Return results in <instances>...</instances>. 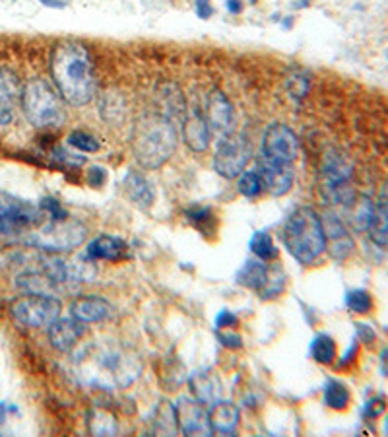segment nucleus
Returning <instances> with one entry per match:
<instances>
[{
    "label": "nucleus",
    "mask_w": 388,
    "mask_h": 437,
    "mask_svg": "<svg viewBox=\"0 0 388 437\" xmlns=\"http://www.w3.org/2000/svg\"><path fill=\"white\" fill-rule=\"evenodd\" d=\"M57 88L70 105L82 108L96 96V71L88 49L76 41L57 45L51 61Z\"/></svg>",
    "instance_id": "nucleus-1"
},
{
    "label": "nucleus",
    "mask_w": 388,
    "mask_h": 437,
    "mask_svg": "<svg viewBox=\"0 0 388 437\" xmlns=\"http://www.w3.org/2000/svg\"><path fill=\"white\" fill-rule=\"evenodd\" d=\"M177 128L165 115H144L133 133V150L136 160L146 170H158L175 154Z\"/></svg>",
    "instance_id": "nucleus-2"
},
{
    "label": "nucleus",
    "mask_w": 388,
    "mask_h": 437,
    "mask_svg": "<svg viewBox=\"0 0 388 437\" xmlns=\"http://www.w3.org/2000/svg\"><path fill=\"white\" fill-rule=\"evenodd\" d=\"M283 243L299 265H313L327 251L324 228L317 210L311 206L295 208L283 225Z\"/></svg>",
    "instance_id": "nucleus-3"
},
{
    "label": "nucleus",
    "mask_w": 388,
    "mask_h": 437,
    "mask_svg": "<svg viewBox=\"0 0 388 437\" xmlns=\"http://www.w3.org/2000/svg\"><path fill=\"white\" fill-rule=\"evenodd\" d=\"M82 364V373L88 377V383L97 387H128L140 375L138 360L121 350H89Z\"/></svg>",
    "instance_id": "nucleus-4"
},
{
    "label": "nucleus",
    "mask_w": 388,
    "mask_h": 437,
    "mask_svg": "<svg viewBox=\"0 0 388 437\" xmlns=\"http://www.w3.org/2000/svg\"><path fill=\"white\" fill-rule=\"evenodd\" d=\"M22 108L27 121L37 128L61 126L64 123V109L54 89L41 78H33L22 91Z\"/></svg>",
    "instance_id": "nucleus-5"
},
{
    "label": "nucleus",
    "mask_w": 388,
    "mask_h": 437,
    "mask_svg": "<svg viewBox=\"0 0 388 437\" xmlns=\"http://www.w3.org/2000/svg\"><path fill=\"white\" fill-rule=\"evenodd\" d=\"M320 177H322L320 191L328 202L350 206L355 200L352 188L353 165L344 154L328 150L322 158Z\"/></svg>",
    "instance_id": "nucleus-6"
},
{
    "label": "nucleus",
    "mask_w": 388,
    "mask_h": 437,
    "mask_svg": "<svg viewBox=\"0 0 388 437\" xmlns=\"http://www.w3.org/2000/svg\"><path fill=\"white\" fill-rule=\"evenodd\" d=\"M62 305L57 295L24 294L10 305V315L24 327L41 329L61 317Z\"/></svg>",
    "instance_id": "nucleus-7"
},
{
    "label": "nucleus",
    "mask_w": 388,
    "mask_h": 437,
    "mask_svg": "<svg viewBox=\"0 0 388 437\" xmlns=\"http://www.w3.org/2000/svg\"><path fill=\"white\" fill-rule=\"evenodd\" d=\"M237 284L245 286L262 299H274L285 290V272L278 265H266L260 259H248L237 272Z\"/></svg>",
    "instance_id": "nucleus-8"
},
{
    "label": "nucleus",
    "mask_w": 388,
    "mask_h": 437,
    "mask_svg": "<svg viewBox=\"0 0 388 437\" xmlns=\"http://www.w3.org/2000/svg\"><path fill=\"white\" fill-rule=\"evenodd\" d=\"M86 235H88V230L84 223L66 218L62 222H51L49 225H45L41 232L31 237V243L51 253L72 251L86 241Z\"/></svg>",
    "instance_id": "nucleus-9"
},
{
    "label": "nucleus",
    "mask_w": 388,
    "mask_h": 437,
    "mask_svg": "<svg viewBox=\"0 0 388 437\" xmlns=\"http://www.w3.org/2000/svg\"><path fill=\"white\" fill-rule=\"evenodd\" d=\"M248 146L241 136H223L214 152V170L225 179L239 177L248 163Z\"/></svg>",
    "instance_id": "nucleus-10"
},
{
    "label": "nucleus",
    "mask_w": 388,
    "mask_h": 437,
    "mask_svg": "<svg viewBox=\"0 0 388 437\" xmlns=\"http://www.w3.org/2000/svg\"><path fill=\"white\" fill-rule=\"evenodd\" d=\"M41 214L36 206L0 191V235L18 233L36 225Z\"/></svg>",
    "instance_id": "nucleus-11"
},
{
    "label": "nucleus",
    "mask_w": 388,
    "mask_h": 437,
    "mask_svg": "<svg viewBox=\"0 0 388 437\" xmlns=\"http://www.w3.org/2000/svg\"><path fill=\"white\" fill-rule=\"evenodd\" d=\"M299 140L290 126L283 123H272L262 136V156L266 161L293 163L297 158Z\"/></svg>",
    "instance_id": "nucleus-12"
},
{
    "label": "nucleus",
    "mask_w": 388,
    "mask_h": 437,
    "mask_svg": "<svg viewBox=\"0 0 388 437\" xmlns=\"http://www.w3.org/2000/svg\"><path fill=\"white\" fill-rule=\"evenodd\" d=\"M175 410L179 431H183L185 436H210L212 434L210 412L204 408L202 402L181 397L175 404Z\"/></svg>",
    "instance_id": "nucleus-13"
},
{
    "label": "nucleus",
    "mask_w": 388,
    "mask_h": 437,
    "mask_svg": "<svg viewBox=\"0 0 388 437\" xmlns=\"http://www.w3.org/2000/svg\"><path fill=\"white\" fill-rule=\"evenodd\" d=\"M206 121L210 126V133L218 134L220 138L230 136L235 131V113L231 101L221 94L220 89H214L208 94L206 103Z\"/></svg>",
    "instance_id": "nucleus-14"
},
{
    "label": "nucleus",
    "mask_w": 388,
    "mask_h": 437,
    "mask_svg": "<svg viewBox=\"0 0 388 437\" xmlns=\"http://www.w3.org/2000/svg\"><path fill=\"white\" fill-rule=\"evenodd\" d=\"M324 237H327V251L336 260H345L353 253V239L344 222L334 212H324L320 216Z\"/></svg>",
    "instance_id": "nucleus-15"
},
{
    "label": "nucleus",
    "mask_w": 388,
    "mask_h": 437,
    "mask_svg": "<svg viewBox=\"0 0 388 437\" xmlns=\"http://www.w3.org/2000/svg\"><path fill=\"white\" fill-rule=\"evenodd\" d=\"M86 334V323L78 321L76 317H59L49 325V342L59 352H70L80 339Z\"/></svg>",
    "instance_id": "nucleus-16"
},
{
    "label": "nucleus",
    "mask_w": 388,
    "mask_h": 437,
    "mask_svg": "<svg viewBox=\"0 0 388 437\" xmlns=\"http://www.w3.org/2000/svg\"><path fill=\"white\" fill-rule=\"evenodd\" d=\"M210 126L206 117L196 108L186 109V115L183 119V140L193 152H206L210 146Z\"/></svg>",
    "instance_id": "nucleus-17"
},
{
    "label": "nucleus",
    "mask_w": 388,
    "mask_h": 437,
    "mask_svg": "<svg viewBox=\"0 0 388 437\" xmlns=\"http://www.w3.org/2000/svg\"><path fill=\"white\" fill-rule=\"evenodd\" d=\"M258 175L262 179L264 185L274 197H283L285 193H290L293 185V168L291 163H278V161L262 160Z\"/></svg>",
    "instance_id": "nucleus-18"
},
{
    "label": "nucleus",
    "mask_w": 388,
    "mask_h": 437,
    "mask_svg": "<svg viewBox=\"0 0 388 437\" xmlns=\"http://www.w3.org/2000/svg\"><path fill=\"white\" fill-rule=\"evenodd\" d=\"M113 307L99 295H82L70 304V315L82 323H101L111 317Z\"/></svg>",
    "instance_id": "nucleus-19"
},
{
    "label": "nucleus",
    "mask_w": 388,
    "mask_h": 437,
    "mask_svg": "<svg viewBox=\"0 0 388 437\" xmlns=\"http://www.w3.org/2000/svg\"><path fill=\"white\" fill-rule=\"evenodd\" d=\"M128 253V247L123 239H119L115 235H99L88 245V259L91 260H109L117 262L123 260Z\"/></svg>",
    "instance_id": "nucleus-20"
},
{
    "label": "nucleus",
    "mask_w": 388,
    "mask_h": 437,
    "mask_svg": "<svg viewBox=\"0 0 388 437\" xmlns=\"http://www.w3.org/2000/svg\"><path fill=\"white\" fill-rule=\"evenodd\" d=\"M188 385H191L194 399L198 402L214 406L216 402L220 401L221 383L212 371H198V373H194L188 379Z\"/></svg>",
    "instance_id": "nucleus-21"
},
{
    "label": "nucleus",
    "mask_w": 388,
    "mask_h": 437,
    "mask_svg": "<svg viewBox=\"0 0 388 437\" xmlns=\"http://www.w3.org/2000/svg\"><path fill=\"white\" fill-rule=\"evenodd\" d=\"M123 187L126 197L130 198L136 206H140V208H150L154 205V200H156V191L151 187L150 181L144 177L142 173H136V171L126 173Z\"/></svg>",
    "instance_id": "nucleus-22"
},
{
    "label": "nucleus",
    "mask_w": 388,
    "mask_h": 437,
    "mask_svg": "<svg viewBox=\"0 0 388 437\" xmlns=\"http://www.w3.org/2000/svg\"><path fill=\"white\" fill-rule=\"evenodd\" d=\"M16 286L24 294H39V295H57L59 292V282L51 278L45 270L41 272H24L16 278Z\"/></svg>",
    "instance_id": "nucleus-23"
},
{
    "label": "nucleus",
    "mask_w": 388,
    "mask_h": 437,
    "mask_svg": "<svg viewBox=\"0 0 388 437\" xmlns=\"http://www.w3.org/2000/svg\"><path fill=\"white\" fill-rule=\"evenodd\" d=\"M210 424L214 431L231 436L239 426V408L233 402L218 401L210 412Z\"/></svg>",
    "instance_id": "nucleus-24"
},
{
    "label": "nucleus",
    "mask_w": 388,
    "mask_h": 437,
    "mask_svg": "<svg viewBox=\"0 0 388 437\" xmlns=\"http://www.w3.org/2000/svg\"><path fill=\"white\" fill-rule=\"evenodd\" d=\"M151 428L159 436H175L179 431L175 404H171L169 401H159L151 412Z\"/></svg>",
    "instance_id": "nucleus-25"
},
{
    "label": "nucleus",
    "mask_w": 388,
    "mask_h": 437,
    "mask_svg": "<svg viewBox=\"0 0 388 437\" xmlns=\"http://www.w3.org/2000/svg\"><path fill=\"white\" fill-rule=\"evenodd\" d=\"M161 89L163 91L159 94V98H161V108L165 111V117L171 119L173 123L179 121V119H185L186 103L185 99H183L181 89L177 88L175 84H165Z\"/></svg>",
    "instance_id": "nucleus-26"
},
{
    "label": "nucleus",
    "mask_w": 388,
    "mask_h": 437,
    "mask_svg": "<svg viewBox=\"0 0 388 437\" xmlns=\"http://www.w3.org/2000/svg\"><path fill=\"white\" fill-rule=\"evenodd\" d=\"M22 84L20 78L10 71L0 66V108H12L22 98Z\"/></svg>",
    "instance_id": "nucleus-27"
},
{
    "label": "nucleus",
    "mask_w": 388,
    "mask_h": 437,
    "mask_svg": "<svg viewBox=\"0 0 388 437\" xmlns=\"http://www.w3.org/2000/svg\"><path fill=\"white\" fill-rule=\"evenodd\" d=\"M365 232L369 233V239L379 245V247H388V212L382 210L379 205H375L371 212L369 222Z\"/></svg>",
    "instance_id": "nucleus-28"
},
{
    "label": "nucleus",
    "mask_w": 388,
    "mask_h": 437,
    "mask_svg": "<svg viewBox=\"0 0 388 437\" xmlns=\"http://www.w3.org/2000/svg\"><path fill=\"white\" fill-rule=\"evenodd\" d=\"M88 428L94 436H115L119 426L115 416L107 408L94 406L88 414Z\"/></svg>",
    "instance_id": "nucleus-29"
},
{
    "label": "nucleus",
    "mask_w": 388,
    "mask_h": 437,
    "mask_svg": "<svg viewBox=\"0 0 388 437\" xmlns=\"http://www.w3.org/2000/svg\"><path fill=\"white\" fill-rule=\"evenodd\" d=\"M352 401L350 389L338 379H330L324 385V404L332 410H345Z\"/></svg>",
    "instance_id": "nucleus-30"
},
{
    "label": "nucleus",
    "mask_w": 388,
    "mask_h": 437,
    "mask_svg": "<svg viewBox=\"0 0 388 437\" xmlns=\"http://www.w3.org/2000/svg\"><path fill=\"white\" fill-rule=\"evenodd\" d=\"M311 356L315 357V362L318 364H332L336 360V342L334 339L327 334V332H320L317 334L313 342H311Z\"/></svg>",
    "instance_id": "nucleus-31"
},
{
    "label": "nucleus",
    "mask_w": 388,
    "mask_h": 437,
    "mask_svg": "<svg viewBox=\"0 0 388 437\" xmlns=\"http://www.w3.org/2000/svg\"><path fill=\"white\" fill-rule=\"evenodd\" d=\"M248 247H251V251H253V255H255L256 259L264 260V262L276 259V255H278V249H276V245H274L272 235L268 232H256L255 235L251 237Z\"/></svg>",
    "instance_id": "nucleus-32"
},
{
    "label": "nucleus",
    "mask_w": 388,
    "mask_h": 437,
    "mask_svg": "<svg viewBox=\"0 0 388 437\" xmlns=\"http://www.w3.org/2000/svg\"><path fill=\"white\" fill-rule=\"evenodd\" d=\"M185 216L186 220L193 223L198 232H202L204 235H210V232H214L212 208H208V206H194V208H188V210H186Z\"/></svg>",
    "instance_id": "nucleus-33"
},
{
    "label": "nucleus",
    "mask_w": 388,
    "mask_h": 437,
    "mask_svg": "<svg viewBox=\"0 0 388 437\" xmlns=\"http://www.w3.org/2000/svg\"><path fill=\"white\" fill-rule=\"evenodd\" d=\"M345 307L352 313H357V315H365L373 309V297L367 290H350L345 294Z\"/></svg>",
    "instance_id": "nucleus-34"
},
{
    "label": "nucleus",
    "mask_w": 388,
    "mask_h": 437,
    "mask_svg": "<svg viewBox=\"0 0 388 437\" xmlns=\"http://www.w3.org/2000/svg\"><path fill=\"white\" fill-rule=\"evenodd\" d=\"M68 144L84 154H94L101 150L99 138L94 136L91 133H86V131H74V133H70V136H68Z\"/></svg>",
    "instance_id": "nucleus-35"
},
{
    "label": "nucleus",
    "mask_w": 388,
    "mask_h": 437,
    "mask_svg": "<svg viewBox=\"0 0 388 437\" xmlns=\"http://www.w3.org/2000/svg\"><path fill=\"white\" fill-rule=\"evenodd\" d=\"M237 188L243 197L255 198L258 197L260 191H262V179H260V175H258L256 171H243V173L239 175Z\"/></svg>",
    "instance_id": "nucleus-36"
},
{
    "label": "nucleus",
    "mask_w": 388,
    "mask_h": 437,
    "mask_svg": "<svg viewBox=\"0 0 388 437\" xmlns=\"http://www.w3.org/2000/svg\"><path fill=\"white\" fill-rule=\"evenodd\" d=\"M39 210H45L47 214L51 216L53 222H62V220L68 218V212H66V210L61 206V202L54 200V198H43V200L39 202Z\"/></svg>",
    "instance_id": "nucleus-37"
},
{
    "label": "nucleus",
    "mask_w": 388,
    "mask_h": 437,
    "mask_svg": "<svg viewBox=\"0 0 388 437\" xmlns=\"http://www.w3.org/2000/svg\"><path fill=\"white\" fill-rule=\"evenodd\" d=\"M385 412H387V401H385V397H373L363 406V416L367 420L380 418Z\"/></svg>",
    "instance_id": "nucleus-38"
},
{
    "label": "nucleus",
    "mask_w": 388,
    "mask_h": 437,
    "mask_svg": "<svg viewBox=\"0 0 388 437\" xmlns=\"http://www.w3.org/2000/svg\"><path fill=\"white\" fill-rule=\"evenodd\" d=\"M288 89H290V94L293 96L295 99H303L307 96V89H309V80H307V76H303V74H295V76H291L290 82H288Z\"/></svg>",
    "instance_id": "nucleus-39"
},
{
    "label": "nucleus",
    "mask_w": 388,
    "mask_h": 437,
    "mask_svg": "<svg viewBox=\"0 0 388 437\" xmlns=\"http://www.w3.org/2000/svg\"><path fill=\"white\" fill-rule=\"evenodd\" d=\"M218 340L221 342V346H225V348L230 350H239L243 348V339H241V334L237 332H231L230 329H218Z\"/></svg>",
    "instance_id": "nucleus-40"
},
{
    "label": "nucleus",
    "mask_w": 388,
    "mask_h": 437,
    "mask_svg": "<svg viewBox=\"0 0 388 437\" xmlns=\"http://www.w3.org/2000/svg\"><path fill=\"white\" fill-rule=\"evenodd\" d=\"M86 181H88L89 187L94 188L103 187V183L107 181V170L105 168H101V165H91V168H88V171H86Z\"/></svg>",
    "instance_id": "nucleus-41"
},
{
    "label": "nucleus",
    "mask_w": 388,
    "mask_h": 437,
    "mask_svg": "<svg viewBox=\"0 0 388 437\" xmlns=\"http://www.w3.org/2000/svg\"><path fill=\"white\" fill-rule=\"evenodd\" d=\"M237 315L233 311H227V309H223V311L218 313V317H216V329H233V327H237Z\"/></svg>",
    "instance_id": "nucleus-42"
},
{
    "label": "nucleus",
    "mask_w": 388,
    "mask_h": 437,
    "mask_svg": "<svg viewBox=\"0 0 388 437\" xmlns=\"http://www.w3.org/2000/svg\"><path fill=\"white\" fill-rule=\"evenodd\" d=\"M355 334H357V340L363 342V344H373L377 340V332L373 330V327L365 325V323H357L355 325Z\"/></svg>",
    "instance_id": "nucleus-43"
},
{
    "label": "nucleus",
    "mask_w": 388,
    "mask_h": 437,
    "mask_svg": "<svg viewBox=\"0 0 388 437\" xmlns=\"http://www.w3.org/2000/svg\"><path fill=\"white\" fill-rule=\"evenodd\" d=\"M54 158L62 163H66V165H84L86 163V158L84 156H78V154H70L66 152V150H57L54 152Z\"/></svg>",
    "instance_id": "nucleus-44"
},
{
    "label": "nucleus",
    "mask_w": 388,
    "mask_h": 437,
    "mask_svg": "<svg viewBox=\"0 0 388 437\" xmlns=\"http://www.w3.org/2000/svg\"><path fill=\"white\" fill-rule=\"evenodd\" d=\"M194 10H196V16L200 20H208L214 14L210 0H194Z\"/></svg>",
    "instance_id": "nucleus-45"
},
{
    "label": "nucleus",
    "mask_w": 388,
    "mask_h": 437,
    "mask_svg": "<svg viewBox=\"0 0 388 437\" xmlns=\"http://www.w3.org/2000/svg\"><path fill=\"white\" fill-rule=\"evenodd\" d=\"M357 342H353L352 346L348 348V352H345L344 356H342V360H340V364H338V367H348L350 364H352L353 360H355V356H357Z\"/></svg>",
    "instance_id": "nucleus-46"
},
{
    "label": "nucleus",
    "mask_w": 388,
    "mask_h": 437,
    "mask_svg": "<svg viewBox=\"0 0 388 437\" xmlns=\"http://www.w3.org/2000/svg\"><path fill=\"white\" fill-rule=\"evenodd\" d=\"M225 8H227V12L230 14H239L241 10H243V2L241 0H225Z\"/></svg>",
    "instance_id": "nucleus-47"
},
{
    "label": "nucleus",
    "mask_w": 388,
    "mask_h": 437,
    "mask_svg": "<svg viewBox=\"0 0 388 437\" xmlns=\"http://www.w3.org/2000/svg\"><path fill=\"white\" fill-rule=\"evenodd\" d=\"M43 6L47 8H66V4H68V0H39Z\"/></svg>",
    "instance_id": "nucleus-48"
},
{
    "label": "nucleus",
    "mask_w": 388,
    "mask_h": 437,
    "mask_svg": "<svg viewBox=\"0 0 388 437\" xmlns=\"http://www.w3.org/2000/svg\"><path fill=\"white\" fill-rule=\"evenodd\" d=\"M12 108H0V126L8 125L12 121Z\"/></svg>",
    "instance_id": "nucleus-49"
},
{
    "label": "nucleus",
    "mask_w": 388,
    "mask_h": 437,
    "mask_svg": "<svg viewBox=\"0 0 388 437\" xmlns=\"http://www.w3.org/2000/svg\"><path fill=\"white\" fill-rule=\"evenodd\" d=\"M377 205L382 208V210H387L388 212V183L382 187V191H380V195H379V202Z\"/></svg>",
    "instance_id": "nucleus-50"
},
{
    "label": "nucleus",
    "mask_w": 388,
    "mask_h": 437,
    "mask_svg": "<svg viewBox=\"0 0 388 437\" xmlns=\"http://www.w3.org/2000/svg\"><path fill=\"white\" fill-rule=\"evenodd\" d=\"M380 366H382L385 375H388V348L382 350V354H380Z\"/></svg>",
    "instance_id": "nucleus-51"
},
{
    "label": "nucleus",
    "mask_w": 388,
    "mask_h": 437,
    "mask_svg": "<svg viewBox=\"0 0 388 437\" xmlns=\"http://www.w3.org/2000/svg\"><path fill=\"white\" fill-rule=\"evenodd\" d=\"M291 26H293V18H291V16H288V18L282 20V27H283V29H290Z\"/></svg>",
    "instance_id": "nucleus-52"
},
{
    "label": "nucleus",
    "mask_w": 388,
    "mask_h": 437,
    "mask_svg": "<svg viewBox=\"0 0 388 437\" xmlns=\"http://www.w3.org/2000/svg\"><path fill=\"white\" fill-rule=\"evenodd\" d=\"M311 2H313V0H299V2H297V6H299V8H305V6H309Z\"/></svg>",
    "instance_id": "nucleus-53"
},
{
    "label": "nucleus",
    "mask_w": 388,
    "mask_h": 437,
    "mask_svg": "<svg viewBox=\"0 0 388 437\" xmlns=\"http://www.w3.org/2000/svg\"><path fill=\"white\" fill-rule=\"evenodd\" d=\"M382 431H385V434L388 436V416L385 418V424H382Z\"/></svg>",
    "instance_id": "nucleus-54"
}]
</instances>
